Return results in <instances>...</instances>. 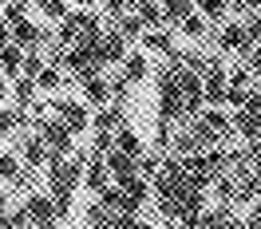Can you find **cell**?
I'll list each match as a JSON object with an SVG mask.
<instances>
[{"label": "cell", "mask_w": 261, "mask_h": 229, "mask_svg": "<svg viewBox=\"0 0 261 229\" xmlns=\"http://www.w3.org/2000/svg\"><path fill=\"white\" fill-rule=\"evenodd\" d=\"M229 217H233V210L229 206H214V210H202V217H198V229H226Z\"/></svg>", "instance_id": "7402d4cb"}, {"label": "cell", "mask_w": 261, "mask_h": 229, "mask_svg": "<svg viewBox=\"0 0 261 229\" xmlns=\"http://www.w3.org/2000/svg\"><path fill=\"white\" fill-rule=\"evenodd\" d=\"M107 24H111L127 44H130V40H143V20L135 16V12H127V16H119V20H107Z\"/></svg>", "instance_id": "44dd1931"}, {"label": "cell", "mask_w": 261, "mask_h": 229, "mask_svg": "<svg viewBox=\"0 0 261 229\" xmlns=\"http://www.w3.org/2000/svg\"><path fill=\"white\" fill-rule=\"evenodd\" d=\"M242 111H245V114H253V119H261V87H249V95H245Z\"/></svg>", "instance_id": "e575fe53"}, {"label": "cell", "mask_w": 261, "mask_h": 229, "mask_svg": "<svg viewBox=\"0 0 261 229\" xmlns=\"http://www.w3.org/2000/svg\"><path fill=\"white\" fill-rule=\"evenodd\" d=\"M83 221H87V225H107V221H111V213L103 210L99 202H87V206H83Z\"/></svg>", "instance_id": "1f68e13d"}, {"label": "cell", "mask_w": 261, "mask_h": 229, "mask_svg": "<svg viewBox=\"0 0 261 229\" xmlns=\"http://www.w3.org/2000/svg\"><path fill=\"white\" fill-rule=\"evenodd\" d=\"M242 229H261V202L249 206V213L242 217Z\"/></svg>", "instance_id": "d590c367"}, {"label": "cell", "mask_w": 261, "mask_h": 229, "mask_svg": "<svg viewBox=\"0 0 261 229\" xmlns=\"http://www.w3.org/2000/svg\"><path fill=\"white\" fill-rule=\"evenodd\" d=\"M238 24H242L245 44H249V48H257V44H261V16H245V20H238Z\"/></svg>", "instance_id": "4dcf8cb0"}, {"label": "cell", "mask_w": 261, "mask_h": 229, "mask_svg": "<svg viewBox=\"0 0 261 229\" xmlns=\"http://www.w3.org/2000/svg\"><path fill=\"white\" fill-rule=\"evenodd\" d=\"M159 12H163L166 28H178L182 20L194 12V0H159Z\"/></svg>", "instance_id": "e0dca14e"}, {"label": "cell", "mask_w": 261, "mask_h": 229, "mask_svg": "<svg viewBox=\"0 0 261 229\" xmlns=\"http://www.w3.org/2000/svg\"><path fill=\"white\" fill-rule=\"evenodd\" d=\"M214 197H218V206H229V210H238V186H233V174H218V178L210 182Z\"/></svg>", "instance_id": "ac0fdd59"}, {"label": "cell", "mask_w": 261, "mask_h": 229, "mask_svg": "<svg viewBox=\"0 0 261 229\" xmlns=\"http://www.w3.org/2000/svg\"><path fill=\"white\" fill-rule=\"evenodd\" d=\"M257 4H261V0H233L229 12H233L238 20H245V16H257Z\"/></svg>", "instance_id": "836d02e7"}, {"label": "cell", "mask_w": 261, "mask_h": 229, "mask_svg": "<svg viewBox=\"0 0 261 229\" xmlns=\"http://www.w3.org/2000/svg\"><path fill=\"white\" fill-rule=\"evenodd\" d=\"M12 95V87H8V79H0V107H4V99Z\"/></svg>", "instance_id": "f35d334b"}, {"label": "cell", "mask_w": 261, "mask_h": 229, "mask_svg": "<svg viewBox=\"0 0 261 229\" xmlns=\"http://www.w3.org/2000/svg\"><path fill=\"white\" fill-rule=\"evenodd\" d=\"M202 99H206V107H226V67H222V60H214L210 71L202 75Z\"/></svg>", "instance_id": "5b68a950"}, {"label": "cell", "mask_w": 261, "mask_h": 229, "mask_svg": "<svg viewBox=\"0 0 261 229\" xmlns=\"http://www.w3.org/2000/svg\"><path fill=\"white\" fill-rule=\"evenodd\" d=\"M20 20H28V0H8V4H4V20H0V24L16 28Z\"/></svg>", "instance_id": "83f0119b"}, {"label": "cell", "mask_w": 261, "mask_h": 229, "mask_svg": "<svg viewBox=\"0 0 261 229\" xmlns=\"http://www.w3.org/2000/svg\"><path fill=\"white\" fill-rule=\"evenodd\" d=\"M32 95H36V83H32V79H16V87H12V99H16V111H20V114L28 111Z\"/></svg>", "instance_id": "f1b7e54d"}, {"label": "cell", "mask_w": 261, "mask_h": 229, "mask_svg": "<svg viewBox=\"0 0 261 229\" xmlns=\"http://www.w3.org/2000/svg\"><path fill=\"white\" fill-rule=\"evenodd\" d=\"M36 8H40V16L51 20V24H60V20H67V0H36Z\"/></svg>", "instance_id": "484cf974"}, {"label": "cell", "mask_w": 261, "mask_h": 229, "mask_svg": "<svg viewBox=\"0 0 261 229\" xmlns=\"http://www.w3.org/2000/svg\"><path fill=\"white\" fill-rule=\"evenodd\" d=\"M20 60H24V51L16 44L0 48V79H20Z\"/></svg>", "instance_id": "ffe728a7"}, {"label": "cell", "mask_w": 261, "mask_h": 229, "mask_svg": "<svg viewBox=\"0 0 261 229\" xmlns=\"http://www.w3.org/2000/svg\"><path fill=\"white\" fill-rule=\"evenodd\" d=\"M80 186H87L91 194H103V190L111 186V174H107V162H103L99 154H91V150H87V162H83V178H80Z\"/></svg>", "instance_id": "52a82bcc"}, {"label": "cell", "mask_w": 261, "mask_h": 229, "mask_svg": "<svg viewBox=\"0 0 261 229\" xmlns=\"http://www.w3.org/2000/svg\"><path fill=\"white\" fill-rule=\"evenodd\" d=\"M257 16H261V4H257Z\"/></svg>", "instance_id": "ee69618b"}, {"label": "cell", "mask_w": 261, "mask_h": 229, "mask_svg": "<svg viewBox=\"0 0 261 229\" xmlns=\"http://www.w3.org/2000/svg\"><path fill=\"white\" fill-rule=\"evenodd\" d=\"M36 87H40V91H56V87H64V71H60V67H44V71H40V75H36Z\"/></svg>", "instance_id": "4316f807"}, {"label": "cell", "mask_w": 261, "mask_h": 229, "mask_svg": "<svg viewBox=\"0 0 261 229\" xmlns=\"http://www.w3.org/2000/svg\"><path fill=\"white\" fill-rule=\"evenodd\" d=\"M36 138L44 142L48 158H71V154H75V134L67 131L60 119H51V114L36 123Z\"/></svg>", "instance_id": "7a4b0ae2"}, {"label": "cell", "mask_w": 261, "mask_h": 229, "mask_svg": "<svg viewBox=\"0 0 261 229\" xmlns=\"http://www.w3.org/2000/svg\"><path fill=\"white\" fill-rule=\"evenodd\" d=\"M8 44H12V28H8V24H0V48H8Z\"/></svg>", "instance_id": "74e56055"}, {"label": "cell", "mask_w": 261, "mask_h": 229, "mask_svg": "<svg viewBox=\"0 0 261 229\" xmlns=\"http://www.w3.org/2000/svg\"><path fill=\"white\" fill-rule=\"evenodd\" d=\"M99 55H103V67H111V64L119 67L123 60H127V40L115 32L111 24L103 28V40H99Z\"/></svg>", "instance_id": "9c48e42d"}, {"label": "cell", "mask_w": 261, "mask_h": 229, "mask_svg": "<svg viewBox=\"0 0 261 229\" xmlns=\"http://www.w3.org/2000/svg\"><path fill=\"white\" fill-rule=\"evenodd\" d=\"M242 67L249 71V79H261V44H257V48H249L242 55Z\"/></svg>", "instance_id": "d6a6232c"}, {"label": "cell", "mask_w": 261, "mask_h": 229, "mask_svg": "<svg viewBox=\"0 0 261 229\" xmlns=\"http://www.w3.org/2000/svg\"><path fill=\"white\" fill-rule=\"evenodd\" d=\"M83 87V103H87V107H107V103H111V79H107V75H91V79H83L80 83Z\"/></svg>", "instance_id": "5bb4252c"}, {"label": "cell", "mask_w": 261, "mask_h": 229, "mask_svg": "<svg viewBox=\"0 0 261 229\" xmlns=\"http://www.w3.org/2000/svg\"><path fill=\"white\" fill-rule=\"evenodd\" d=\"M194 12H198V16H202V20H206V24L214 28V24H222V20H226L229 8L222 4V0H194Z\"/></svg>", "instance_id": "603a6c76"}, {"label": "cell", "mask_w": 261, "mask_h": 229, "mask_svg": "<svg viewBox=\"0 0 261 229\" xmlns=\"http://www.w3.org/2000/svg\"><path fill=\"white\" fill-rule=\"evenodd\" d=\"M111 150H119V154H127V158H135V162H139V158L147 154V147H143V138H139V134L130 131V127H119V131L111 134Z\"/></svg>", "instance_id": "9a60e30c"}, {"label": "cell", "mask_w": 261, "mask_h": 229, "mask_svg": "<svg viewBox=\"0 0 261 229\" xmlns=\"http://www.w3.org/2000/svg\"><path fill=\"white\" fill-rule=\"evenodd\" d=\"M87 229H111V225H87Z\"/></svg>", "instance_id": "7bdbcfd3"}, {"label": "cell", "mask_w": 261, "mask_h": 229, "mask_svg": "<svg viewBox=\"0 0 261 229\" xmlns=\"http://www.w3.org/2000/svg\"><path fill=\"white\" fill-rule=\"evenodd\" d=\"M20 210L28 213V221H32L36 229H60V221H56V210H51V197H48V194H28Z\"/></svg>", "instance_id": "8992f818"}, {"label": "cell", "mask_w": 261, "mask_h": 229, "mask_svg": "<svg viewBox=\"0 0 261 229\" xmlns=\"http://www.w3.org/2000/svg\"><path fill=\"white\" fill-rule=\"evenodd\" d=\"M48 114H51V119H60L71 134H83L87 127H91L87 107H83V103H75V99H51V103H48Z\"/></svg>", "instance_id": "3957f363"}, {"label": "cell", "mask_w": 261, "mask_h": 229, "mask_svg": "<svg viewBox=\"0 0 261 229\" xmlns=\"http://www.w3.org/2000/svg\"><path fill=\"white\" fill-rule=\"evenodd\" d=\"M0 229H16V225H12V217H8V210H0Z\"/></svg>", "instance_id": "ab89813d"}, {"label": "cell", "mask_w": 261, "mask_h": 229, "mask_svg": "<svg viewBox=\"0 0 261 229\" xmlns=\"http://www.w3.org/2000/svg\"><path fill=\"white\" fill-rule=\"evenodd\" d=\"M103 4H107L111 20H119V16H127V12H130V0H103Z\"/></svg>", "instance_id": "8d00e7d4"}, {"label": "cell", "mask_w": 261, "mask_h": 229, "mask_svg": "<svg viewBox=\"0 0 261 229\" xmlns=\"http://www.w3.org/2000/svg\"><path fill=\"white\" fill-rule=\"evenodd\" d=\"M143 51H163V55H170V51H174V32H170V28H150V32H143Z\"/></svg>", "instance_id": "d6986e66"}, {"label": "cell", "mask_w": 261, "mask_h": 229, "mask_svg": "<svg viewBox=\"0 0 261 229\" xmlns=\"http://www.w3.org/2000/svg\"><path fill=\"white\" fill-rule=\"evenodd\" d=\"M103 162H107L111 186H127V182L135 178V174H139V162H135V158H127V154H119V150H111V154H107Z\"/></svg>", "instance_id": "4fadbf2b"}, {"label": "cell", "mask_w": 261, "mask_h": 229, "mask_svg": "<svg viewBox=\"0 0 261 229\" xmlns=\"http://www.w3.org/2000/svg\"><path fill=\"white\" fill-rule=\"evenodd\" d=\"M20 174V158L16 150H0V182H12Z\"/></svg>", "instance_id": "f546056e"}, {"label": "cell", "mask_w": 261, "mask_h": 229, "mask_svg": "<svg viewBox=\"0 0 261 229\" xmlns=\"http://www.w3.org/2000/svg\"><path fill=\"white\" fill-rule=\"evenodd\" d=\"M174 32H182L186 40H194V44H198V40H206V36H210V24L198 16V12H190V16H186L178 28H174Z\"/></svg>", "instance_id": "cb8c5ba5"}, {"label": "cell", "mask_w": 261, "mask_h": 229, "mask_svg": "<svg viewBox=\"0 0 261 229\" xmlns=\"http://www.w3.org/2000/svg\"><path fill=\"white\" fill-rule=\"evenodd\" d=\"M123 127V107L119 103H107V107H99L91 114V131H103V134H115Z\"/></svg>", "instance_id": "2e32d148"}, {"label": "cell", "mask_w": 261, "mask_h": 229, "mask_svg": "<svg viewBox=\"0 0 261 229\" xmlns=\"http://www.w3.org/2000/svg\"><path fill=\"white\" fill-rule=\"evenodd\" d=\"M214 36V44H218V51H238V55H245L249 51V44H245V36H242V24L238 20H229V24H222Z\"/></svg>", "instance_id": "30bf717a"}, {"label": "cell", "mask_w": 261, "mask_h": 229, "mask_svg": "<svg viewBox=\"0 0 261 229\" xmlns=\"http://www.w3.org/2000/svg\"><path fill=\"white\" fill-rule=\"evenodd\" d=\"M249 170H253V178L261 182V158H253V162H249Z\"/></svg>", "instance_id": "60d3db41"}, {"label": "cell", "mask_w": 261, "mask_h": 229, "mask_svg": "<svg viewBox=\"0 0 261 229\" xmlns=\"http://www.w3.org/2000/svg\"><path fill=\"white\" fill-rule=\"evenodd\" d=\"M229 174H233V186H238V206H253V202H261V182L253 178L249 166H229Z\"/></svg>", "instance_id": "ba28073f"}, {"label": "cell", "mask_w": 261, "mask_h": 229, "mask_svg": "<svg viewBox=\"0 0 261 229\" xmlns=\"http://www.w3.org/2000/svg\"><path fill=\"white\" fill-rule=\"evenodd\" d=\"M16 158H20L24 170H32V174H36V170L48 166V150H44V142H40L32 131H24V134L16 131Z\"/></svg>", "instance_id": "277c9868"}, {"label": "cell", "mask_w": 261, "mask_h": 229, "mask_svg": "<svg viewBox=\"0 0 261 229\" xmlns=\"http://www.w3.org/2000/svg\"><path fill=\"white\" fill-rule=\"evenodd\" d=\"M71 4H75V8H87V4H91V0H71Z\"/></svg>", "instance_id": "b9f144b4"}, {"label": "cell", "mask_w": 261, "mask_h": 229, "mask_svg": "<svg viewBox=\"0 0 261 229\" xmlns=\"http://www.w3.org/2000/svg\"><path fill=\"white\" fill-rule=\"evenodd\" d=\"M48 67V60H44V51H24V60H20V79H32Z\"/></svg>", "instance_id": "d4e9b609"}, {"label": "cell", "mask_w": 261, "mask_h": 229, "mask_svg": "<svg viewBox=\"0 0 261 229\" xmlns=\"http://www.w3.org/2000/svg\"><path fill=\"white\" fill-rule=\"evenodd\" d=\"M83 162H87V150H75L71 158H48V197H51V210H56V221L71 213V197L80 190L83 178Z\"/></svg>", "instance_id": "6da1fadb"}, {"label": "cell", "mask_w": 261, "mask_h": 229, "mask_svg": "<svg viewBox=\"0 0 261 229\" xmlns=\"http://www.w3.org/2000/svg\"><path fill=\"white\" fill-rule=\"evenodd\" d=\"M198 119H202V123H206V127L214 131V138H218L222 147H226L229 138H233V119H229L226 107H218V111H214V107H206V111L198 114Z\"/></svg>", "instance_id": "7c38bea8"}, {"label": "cell", "mask_w": 261, "mask_h": 229, "mask_svg": "<svg viewBox=\"0 0 261 229\" xmlns=\"http://www.w3.org/2000/svg\"><path fill=\"white\" fill-rule=\"evenodd\" d=\"M150 75V64H147V51H127V60L119 64V79L135 87V83H143Z\"/></svg>", "instance_id": "8fae6325"}]
</instances>
